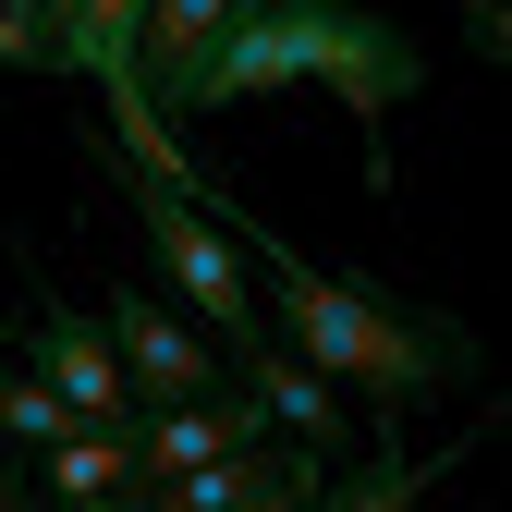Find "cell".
I'll use <instances>...</instances> for the list:
<instances>
[{"mask_svg": "<svg viewBox=\"0 0 512 512\" xmlns=\"http://www.w3.org/2000/svg\"><path fill=\"white\" fill-rule=\"evenodd\" d=\"M330 86L354 110V135H378L415 86H427V49L391 13H354V0H244V13L208 37V61L183 74V110H232V98H269V86ZM366 196H391V135L366 147Z\"/></svg>", "mask_w": 512, "mask_h": 512, "instance_id": "1", "label": "cell"}, {"mask_svg": "<svg viewBox=\"0 0 512 512\" xmlns=\"http://www.w3.org/2000/svg\"><path fill=\"white\" fill-rule=\"evenodd\" d=\"M256 305L293 330V354H305L317 378L366 391V403H378V427L476 378V330H464V317H439V305H378V293L330 281L317 256H293L281 232H256Z\"/></svg>", "mask_w": 512, "mask_h": 512, "instance_id": "2", "label": "cell"}, {"mask_svg": "<svg viewBox=\"0 0 512 512\" xmlns=\"http://www.w3.org/2000/svg\"><path fill=\"white\" fill-rule=\"evenodd\" d=\"M122 196H135V220H147V256H159V281L196 305V330L220 342V354H244V342H269V305H256V269L232 256V232H208V196H183L171 171H147V159H122Z\"/></svg>", "mask_w": 512, "mask_h": 512, "instance_id": "3", "label": "cell"}, {"mask_svg": "<svg viewBox=\"0 0 512 512\" xmlns=\"http://www.w3.org/2000/svg\"><path fill=\"white\" fill-rule=\"evenodd\" d=\"M25 354H37V378H49V391L74 403L86 427H135V378H122L110 330H86V317L61 305L37 269H25Z\"/></svg>", "mask_w": 512, "mask_h": 512, "instance_id": "4", "label": "cell"}, {"mask_svg": "<svg viewBox=\"0 0 512 512\" xmlns=\"http://www.w3.org/2000/svg\"><path fill=\"white\" fill-rule=\"evenodd\" d=\"M110 354H122V378H135V403H183V391L220 378V342H208L171 293H135V281L110 293Z\"/></svg>", "mask_w": 512, "mask_h": 512, "instance_id": "5", "label": "cell"}, {"mask_svg": "<svg viewBox=\"0 0 512 512\" xmlns=\"http://www.w3.org/2000/svg\"><path fill=\"white\" fill-rule=\"evenodd\" d=\"M244 366V391H256V415H269V427H293V452H317V464H342L354 452V415H342V378H317L305 354H281V342H244L232 354Z\"/></svg>", "mask_w": 512, "mask_h": 512, "instance_id": "6", "label": "cell"}, {"mask_svg": "<svg viewBox=\"0 0 512 512\" xmlns=\"http://www.w3.org/2000/svg\"><path fill=\"white\" fill-rule=\"evenodd\" d=\"M244 13V0H147L135 13V98L147 110H183V74L208 61V37Z\"/></svg>", "mask_w": 512, "mask_h": 512, "instance_id": "7", "label": "cell"}, {"mask_svg": "<svg viewBox=\"0 0 512 512\" xmlns=\"http://www.w3.org/2000/svg\"><path fill=\"white\" fill-rule=\"evenodd\" d=\"M37 488L49 500H122L135 488V427H61L37 452Z\"/></svg>", "mask_w": 512, "mask_h": 512, "instance_id": "8", "label": "cell"}, {"mask_svg": "<svg viewBox=\"0 0 512 512\" xmlns=\"http://www.w3.org/2000/svg\"><path fill=\"white\" fill-rule=\"evenodd\" d=\"M61 427H86L74 403L49 391V378H0V439H13V452H49Z\"/></svg>", "mask_w": 512, "mask_h": 512, "instance_id": "9", "label": "cell"}, {"mask_svg": "<svg viewBox=\"0 0 512 512\" xmlns=\"http://www.w3.org/2000/svg\"><path fill=\"white\" fill-rule=\"evenodd\" d=\"M49 13H61V0H0V25L25 37V61H37V25H49Z\"/></svg>", "mask_w": 512, "mask_h": 512, "instance_id": "10", "label": "cell"}, {"mask_svg": "<svg viewBox=\"0 0 512 512\" xmlns=\"http://www.w3.org/2000/svg\"><path fill=\"white\" fill-rule=\"evenodd\" d=\"M464 13H476V49L500 61V49H512V37H500V0H464Z\"/></svg>", "mask_w": 512, "mask_h": 512, "instance_id": "11", "label": "cell"}, {"mask_svg": "<svg viewBox=\"0 0 512 512\" xmlns=\"http://www.w3.org/2000/svg\"><path fill=\"white\" fill-rule=\"evenodd\" d=\"M0 61H25V37H13V25H0Z\"/></svg>", "mask_w": 512, "mask_h": 512, "instance_id": "12", "label": "cell"}]
</instances>
